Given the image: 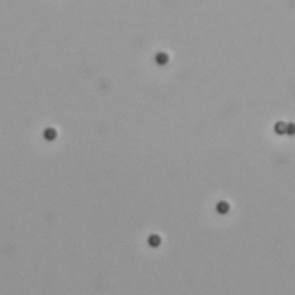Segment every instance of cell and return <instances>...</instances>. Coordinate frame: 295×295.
I'll list each match as a JSON object with an SVG mask.
<instances>
[]
</instances>
